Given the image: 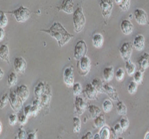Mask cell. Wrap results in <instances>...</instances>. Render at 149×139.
<instances>
[{
  "label": "cell",
  "mask_w": 149,
  "mask_h": 139,
  "mask_svg": "<svg viewBox=\"0 0 149 139\" xmlns=\"http://www.w3.org/2000/svg\"><path fill=\"white\" fill-rule=\"evenodd\" d=\"M41 31L49 34L57 41L60 48L63 47L74 37L69 33L60 23L56 22L48 29L41 30Z\"/></svg>",
  "instance_id": "1"
},
{
  "label": "cell",
  "mask_w": 149,
  "mask_h": 139,
  "mask_svg": "<svg viewBox=\"0 0 149 139\" xmlns=\"http://www.w3.org/2000/svg\"><path fill=\"white\" fill-rule=\"evenodd\" d=\"M73 15V26L76 33L82 31L86 23V17L81 7H79L74 11Z\"/></svg>",
  "instance_id": "2"
},
{
  "label": "cell",
  "mask_w": 149,
  "mask_h": 139,
  "mask_svg": "<svg viewBox=\"0 0 149 139\" xmlns=\"http://www.w3.org/2000/svg\"><path fill=\"white\" fill-rule=\"evenodd\" d=\"M3 11L5 14L8 13L13 15L15 19L18 22L23 23L26 21L31 15L30 10L28 8L22 5L11 11L4 10H3Z\"/></svg>",
  "instance_id": "3"
},
{
  "label": "cell",
  "mask_w": 149,
  "mask_h": 139,
  "mask_svg": "<svg viewBox=\"0 0 149 139\" xmlns=\"http://www.w3.org/2000/svg\"><path fill=\"white\" fill-rule=\"evenodd\" d=\"M9 102L11 108L15 112H19L22 108L24 103L17 96L15 90H10L9 93Z\"/></svg>",
  "instance_id": "4"
},
{
  "label": "cell",
  "mask_w": 149,
  "mask_h": 139,
  "mask_svg": "<svg viewBox=\"0 0 149 139\" xmlns=\"http://www.w3.org/2000/svg\"><path fill=\"white\" fill-rule=\"evenodd\" d=\"M87 51V46L86 42L82 40H80L74 46L73 55L74 60L79 61L82 57L86 56Z\"/></svg>",
  "instance_id": "5"
},
{
  "label": "cell",
  "mask_w": 149,
  "mask_h": 139,
  "mask_svg": "<svg viewBox=\"0 0 149 139\" xmlns=\"http://www.w3.org/2000/svg\"><path fill=\"white\" fill-rule=\"evenodd\" d=\"M91 68V62L87 56L82 57L78 61L77 69L79 74L82 76H86L88 74Z\"/></svg>",
  "instance_id": "6"
},
{
  "label": "cell",
  "mask_w": 149,
  "mask_h": 139,
  "mask_svg": "<svg viewBox=\"0 0 149 139\" xmlns=\"http://www.w3.org/2000/svg\"><path fill=\"white\" fill-rule=\"evenodd\" d=\"M100 6L103 18L105 19V21H107L112 14L113 7V1L111 0L101 1Z\"/></svg>",
  "instance_id": "7"
},
{
  "label": "cell",
  "mask_w": 149,
  "mask_h": 139,
  "mask_svg": "<svg viewBox=\"0 0 149 139\" xmlns=\"http://www.w3.org/2000/svg\"><path fill=\"white\" fill-rule=\"evenodd\" d=\"M133 44L129 42H124L120 48L121 56L125 62L130 60L133 53Z\"/></svg>",
  "instance_id": "8"
},
{
  "label": "cell",
  "mask_w": 149,
  "mask_h": 139,
  "mask_svg": "<svg viewBox=\"0 0 149 139\" xmlns=\"http://www.w3.org/2000/svg\"><path fill=\"white\" fill-rule=\"evenodd\" d=\"M134 16L136 22L140 25H146L148 21L147 13L143 9H136L134 11Z\"/></svg>",
  "instance_id": "9"
},
{
  "label": "cell",
  "mask_w": 149,
  "mask_h": 139,
  "mask_svg": "<svg viewBox=\"0 0 149 139\" xmlns=\"http://www.w3.org/2000/svg\"><path fill=\"white\" fill-rule=\"evenodd\" d=\"M27 67V62L23 57H18L15 58L14 62V68L16 73L23 74L26 71Z\"/></svg>",
  "instance_id": "10"
},
{
  "label": "cell",
  "mask_w": 149,
  "mask_h": 139,
  "mask_svg": "<svg viewBox=\"0 0 149 139\" xmlns=\"http://www.w3.org/2000/svg\"><path fill=\"white\" fill-rule=\"evenodd\" d=\"M65 84L68 87H72L74 84V74L72 66L68 67L65 70L63 74Z\"/></svg>",
  "instance_id": "11"
},
{
  "label": "cell",
  "mask_w": 149,
  "mask_h": 139,
  "mask_svg": "<svg viewBox=\"0 0 149 139\" xmlns=\"http://www.w3.org/2000/svg\"><path fill=\"white\" fill-rule=\"evenodd\" d=\"M52 91L50 86L49 84H46V89L40 98L42 107L48 108L51 100Z\"/></svg>",
  "instance_id": "12"
},
{
  "label": "cell",
  "mask_w": 149,
  "mask_h": 139,
  "mask_svg": "<svg viewBox=\"0 0 149 139\" xmlns=\"http://www.w3.org/2000/svg\"><path fill=\"white\" fill-rule=\"evenodd\" d=\"M16 93L23 103H24L29 98L30 91L26 85L22 84L17 86L15 90Z\"/></svg>",
  "instance_id": "13"
},
{
  "label": "cell",
  "mask_w": 149,
  "mask_h": 139,
  "mask_svg": "<svg viewBox=\"0 0 149 139\" xmlns=\"http://www.w3.org/2000/svg\"><path fill=\"white\" fill-rule=\"evenodd\" d=\"M104 93H106L112 100L114 101H117L120 100L119 96L117 90L115 88L109 84H104Z\"/></svg>",
  "instance_id": "14"
},
{
  "label": "cell",
  "mask_w": 149,
  "mask_h": 139,
  "mask_svg": "<svg viewBox=\"0 0 149 139\" xmlns=\"http://www.w3.org/2000/svg\"><path fill=\"white\" fill-rule=\"evenodd\" d=\"M74 1L72 0H67L63 1L60 6L57 7L59 11H63L67 14H72L74 13Z\"/></svg>",
  "instance_id": "15"
},
{
  "label": "cell",
  "mask_w": 149,
  "mask_h": 139,
  "mask_svg": "<svg viewBox=\"0 0 149 139\" xmlns=\"http://www.w3.org/2000/svg\"><path fill=\"white\" fill-rule=\"evenodd\" d=\"M86 107V103L84 100L82 98L77 96L74 103V108L76 113L79 116H81L85 112Z\"/></svg>",
  "instance_id": "16"
},
{
  "label": "cell",
  "mask_w": 149,
  "mask_h": 139,
  "mask_svg": "<svg viewBox=\"0 0 149 139\" xmlns=\"http://www.w3.org/2000/svg\"><path fill=\"white\" fill-rule=\"evenodd\" d=\"M120 29L122 32L126 35H130L134 30V24L128 19H124L122 21L120 24Z\"/></svg>",
  "instance_id": "17"
},
{
  "label": "cell",
  "mask_w": 149,
  "mask_h": 139,
  "mask_svg": "<svg viewBox=\"0 0 149 139\" xmlns=\"http://www.w3.org/2000/svg\"><path fill=\"white\" fill-rule=\"evenodd\" d=\"M85 92L87 98L89 100H96L98 99V92L91 83L87 84Z\"/></svg>",
  "instance_id": "18"
},
{
  "label": "cell",
  "mask_w": 149,
  "mask_h": 139,
  "mask_svg": "<svg viewBox=\"0 0 149 139\" xmlns=\"http://www.w3.org/2000/svg\"><path fill=\"white\" fill-rule=\"evenodd\" d=\"M137 63L141 71L144 72L149 68V53L145 52L141 55L138 58Z\"/></svg>",
  "instance_id": "19"
},
{
  "label": "cell",
  "mask_w": 149,
  "mask_h": 139,
  "mask_svg": "<svg viewBox=\"0 0 149 139\" xmlns=\"http://www.w3.org/2000/svg\"><path fill=\"white\" fill-rule=\"evenodd\" d=\"M133 46L136 50L142 51L145 48V38L142 35H138L135 37Z\"/></svg>",
  "instance_id": "20"
},
{
  "label": "cell",
  "mask_w": 149,
  "mask_h": 139,
  "mask_svg": "<svg viewBox=\"0 0 149 139\" xmlns=\"http://www.w3.org/2000/svg\"><path fill=\"white\" fill-rule=\"evenodd\" d=\"M0 58L8 64H10L9 49L6 44H2L0 46Z\"/></svg>",
  "instance_id": "21"
},
{
  "label": "cell",
  "mask_w": 149,
  "mask_h": 139,
  "mask_svg": "<svg viewBox=\"0 0 149 139\" xmlns=\"http://www.w3.org/2000/svg\"><path fill=\"white\" fill-rule=\"evenodd\" d=\"M115 72L113 67L109 66L106 67L103 71V79L107 82L112 81L114 77Z\"/></svg>",
  "instance_id": "22"
},
{
  "label": "cell",
  "mask_w": 149,
  "mask_h": 139,
  "mask_svg": "<svg viewBox=\"0 0 149 139\" xmlns=\"http://www.w3.org/2000/svg\"><path fill=\"white\" fill-rule=\"evenodd\" d=\"M92 43L95 48L100 49L102 48L104 43V37L100 34H95L92 38Z\"/></svg>",
  "instance_id": "23"
},
{
  "label": "cell",
  "mask_w": 149,
  "mask_h": 139,
  "mask_svg": "<svg viewBox=\"0 0 149 139\" xmlns=\"http://www.w3.org/2000/svg\"><path fill=\"white\" fill-rule=\"evenodd\" d=\"M46 84L42 81L39 82L34 89V93L36 98L40 100L42 94L43 93L46 89Z\"/></svg>",
  "instance_id": "24"
},
{
  "label": "cell",
  "mask_w": 149,
  "mask_h": 139,
  "mask_svg": "<svg viewBox=\"0 0 149 139\" xmlns=\"http://www.w3.org/2000/svg\"><path fill=\"white\" fill-rule=\"evenodd\" d=\"M91 84L97 90L98 93H104V84L102 80L100 78L96 77L93 79Z\"/></svg>",
  "instance_id": "25"
},
{
  "label": "cell",
  "mask_w": 149,
  "mask_h": 139,
  "mask_svg": "<svg viewBox=\"0 0 149 139\" xmlns=\"http://www.w3.org/2000/svg\"><path fill=\"white\" fill-rule=\"evenodd\" d=\"M94 120V124L96 128L100 129L106 125V118L105 115L100 113Z\"/></svg>",
  "instance_id": "26"
},
{
  "label": "cell",
  "mask_w": 149,
  "mask_h": 139,
  "mask_svg": "<svg viewBox=\"0 0 149 139\" xmlns=\"http://www.w3.org/2000/svg\"><path fill=\"white\" fill-rule=\"evenodd\" d=\"M41 108H42V106L40 100L36 98L33 101L32 104L31 105V116H36Z\"/></svg>",
  "instance_id": "27"
},
{
  "label": "cell",
  "mask_w": 149,
  "mask_h": 139,
  "mask_svg": "<svg viewBox=\"0 0 149 139\" xmlns=\"http://www.w3.org/2000/svg\"><path fill=\"white\" fill-rule=\"evenodd\" d=\"M116 111L120 116H125L127 112V107L123 101H118L116 104Z\"/></svg>",
  "instance_id": "28"
},
{
  "label": "cell",
  "mask_w": 149,
  "mask_h": 139,
  "mask_svg": "<svg viewBox=\"0 0 149 139\" xmlns=\"http://www.w3.org/2000/svg\"><path fill=\"white\" fill-rule=\"evenodd\" d=\"M88 111L93 119H94L101 113V110L99 106L93 104L88 106Z\"/></svg>",
  "instance_id": "29"
},
{
  "label": "cell",
  "mask_w": 149,
  "mask_h": 139,
  "mask_svg": "<svg viewBox=\"0 0 149 139\" xmlns=\"http://www.w3.org/2000/svg\"><path fill=\"white\" fill-rule=\"evenodd\" d=\"M125 69L127 71L128 75L130 76L134 75L136 70V67L134 64L130 60L126 61L125 63Z\"/></svg>",
  "instance_id": "30"
},
{
  "label": "cell",
  "mask_w": 149,
  "mask_h": 139,
  "mask_svg": "<svg viewBox=\"0 0 149 139\" xmlns=\"http://www.w3.org/2000/svg\"><path fill=\"white\" fill-rule=\"evenodd\" d=\"M99 134L101 139H109L110 138V129L107 126L104 125L100 129Z\"/></svg>",
  "instance_id": "31"
},
{
  "label": "cell",
  "mask_w": 149,
  "mask_h": 139,
  "mask_svg": "<svg viewBox=\"0 0 149 139\" xmlns=\"http://www.w3.org/2000/svg\"><path fill=\"white\" fill-rule=\"evenodd\" d=\"M115 2L123 11H127L130 8V0H117L115 1Z\"/></svg>",
  "instance_id": "32"
},
{
  "label": "cell",
  "mask_w": 149,
  "mask_h": 139,
  "mask_svg": "<svg viewBox=\"0 0 149 139\" xmlns=\"http://www.w3.org/2000/svg\"><path fill=\"white\" fill-rule=\"evenodd\" d=\"M8 85L10 87L15 86L17 82V77L16 73L11 71L8 75Z\"/></svg>",
  "instance_id": "33"
},
{
  "label": "cell",
  "mask_w": 149,
  "mask_h": 139,
  "mask_svg": "<svg viewBox=\"0 0 149 139\" xmlns=\"http://www.w3.org/2000/svg\"><path fill=\"white\" fill-rule=\"evenodd\" d=\"M81 121L79 118L74 117L73 118V132L79 133L81 129Z\"/></svg>",
  "instance_id": "34"
},
{
  "label": "cell",
  "mask_w": 149,
  "mask_h": 139,
  "mask_svg": "<svg viewBox=\"0 0 149 139\" xmlns=\"http://www.w3.org/2000/svg\"><path fill=\"white\" fill-rule=\"evenodd\" d=\"M102 107L103 111L106 113H108L112 111L113 105L111 100L107 99L104 100L103 102Z\"/></svg>",
  "instance_id": "35"
},
{
  "label": "cell",
  "mask_w": 149,
  "mask_h": 139,
  "mask_svg": "<svg viewBox=\"0 0 149 139\" xmlns=\"http://www.w3.org/2000/svg\"><path fill=\"white\" fill-rule=\"evenodd\" d=\"M143 72L141 70L136 71L134 74V81L137 84H142L143 81Z\"/></svg>",
  "instance_id": "36"
},
{
  "label": "cell",
  "mask_w": 149,
  "mask_h": 139,
  "mask_svg": "<svg viewBox=\"0 0 149 139\" xmlns=\"http://www.w3.org/2000/svg\"><path fill=\"white\" fill-rule=\"evenodd\" d=\"M0 27L4 28L8 25V20L6 14L3 10H0Z\"/></svg>",
  "instance_id": "37"
},
{
  "label": "cell",
  "mask_w": 149,
  "mask_h": 139,
  "mask_svg": "<svg viewBox=\"0 0 149 139\" xmlns=\"http://www.w3.org/2000/svg\"><path fill=\"white\" fill-rule=\"evenodd\" d=\"M9 102V93H8L3 94L0 99V108L3 109L8 104Z\"/></svg>",
  "instance_id": "38"
},
{
  "label": "cell",
  "mask_w": 149,
  "mask_h": 139,
  "mask_svg": "<svg viewBox=\"0 0 149 139\" xmlns=\"http://www.w3.org/2000/svg\"><path fill=\"white\" fill-rule=\"evenodd\" d=\"M72 88H73V94L76 97L80 95L82 93V86L79 83L77 82V83H74Z\"/></svg>",
  "instance_id": "39"
},
{
  "label": "cell",
  "mask_w": 149,
  "mask_h": 139,
  "mask_svg": "<svg viewBox=\"0 0 149 139\" xmlns=\"http://www.w3.org/2000/svg\"><path fill=\"white\" fill-rule=\"evenodd\" d=\"M138 84L134 81H132L130 83L127 87V91L130 94H134L136 92L137 90Z\"/></svg>",
  "instance_id": "40"
},
{
  "label": "cell",
  "mask_w": 149,
  "mask_h": 139,
  "mask_svg": "<svg viewBox=\"0 0 149 139\" xmlns=\"http://www.w3.org/2000/svg\"><path fill=\"white\" fill-rule=\"evenodd\" d=\"M18 122L21 125H24L28 122V117L24 114V112H20L17 115Z\"/></svg>",
  "instance_id": "41"
},
{
  "label": "cell",
  "mask_w": 149,
  "mask_h": 139,
  "mask_svg": "<svg viewBox=\"0 0 149 139\" xmlns=\"http://www.w3.org/2000/svg\"><path fill=\"white\" fill-rule=\"evenodd\" d=\"M125 75V71L122 68H118L115 73L116 78L118 81H121L123 80Z\"/></svg>",
  "instance_id": "42"
},
{
  "label": "cell",
  "mask_w": 149,
  "mask_h": 139,
  "mask_svg": "<svg viewBox=\"0 0 149 139\" xmlns=\"http://www.w3.org/2000/svg\"><path fill=\"white\" fill-rule=\"evenodd\" d=\"M18 122V118L17 115L15 113H12L9 116V124L11 126H14Z\"/></svg>",
  "instance_id": "43"
},
{
  "label": "cell",
  "mask_w": 149,
  "mask_h": 139,
  "mask_svg": "<svg viewBox=\"0 0 149 139\" xmlns=\"http://www.w3.org/2000/svg\"><path fill=\"white\" fill-rule=\"evenodd\" d=\"M120 124L123 131H126L130 125V121L126 117L123 118L120 120Z\"/></svg>",
  "instance_id": "44"
},
{
  "label": "cell",
  "mask_w": 149,
  "mask_h": 139,
  "mask_svg": "<svg viewBox=\"0 0 149 139\" xmlns=\"http://www.w3.org/2000/svg\"><path fill=\"white\" fill-rule=\"evenodd\" d=\"M17 138L19 139H24L27 138V133L22 126H21L18 129L17 133Z\"/></svg>",
  "instance_id": "45"
},
{
  "label": "cell",
  "mask_w": 149,
  "mask_h": 139,
  "mask_svg": "<svg viewBox=\"0 0 149 139\" xmlns=\"http://www.w3.org/2000/svg\"><path fill=\"white\" fill-rule=\"evenodd\" d=\"M113 128L117 136L122 134L123 130L120 125V124H116Z\"/></svg>",
  "instance_id": "46"
},
{
  "label": "cell",
  "mask_w": 149,
  "mask_h": 139,
  "mask_svg": "<svg viewBox=\"0 0 149 139\" xmlns=\"http://www.w3.org/2000/svg\"><path fill=\"white\" fill-rule=\"evenodd\" d=\"M24 113L29 118L31 116V105H28L24 109Z\"/></svg>",
  "instance_id": "47"
},
{
  "label": "cell",
  "mask_w": 149,
  "mask_h": 139,
  "mask_svg": "<svg viewBox=\"0 0 149 139\" xmlns=\"http://www.w3.org/2000/svg\"><path fill=\"white\" fill-rule=\"evenodd\" d=\"M37 131H34L27 133V139H36L37 138Z\"/></svg>",
  "instance_id": "48"
},
{
  "label": "cell",
  "mask_w": 149,
  "mask_h": 139,
  "mask_svg": "<svg viewBox=\"0 0 149 139\" xmlns=\"http://www.w3.org/2000/svg\"><path fill=\"white\" fill-rule=\"evenodd\" d=\"M94 136L91 131H88L85 135H83L81 138L83 139H93Z\"/></svg>",
  "instance_id": "49"
},
{
  "label": "cell",
  "mask_w": 149,
  "mask_h": 139,
  "mask_svg": "<svg viewBox=\"0 0 149 139\" xmlns=\"http://www.w3.org/2000/svg\"><path fill=\"white\" fill-rule=\"evenodd\" d=\"M5 32L3 28L0 27V42L3 40L5 36Z\"/></svg>",
  "instance_id": "50"
},
{
  "label": "cell",
  "mask_w": 149,
  "mask_h": 139,
  "mask_svg": "<svg viewBox=\"0 0 149 139\" xmlns=\"http://www.w3.org/2000/svg\"><path fill=\"white\" fill-rule=\"evenodd\" d=\"M4 75V72L3 70L0 68V80H1Z\"/></svg>",
  "instance_id": "51"
},
{
  "label": "cell",
  "mask_w": 149,
  "mask_h": 139,
  "mask_svg": "<svg viewBox=\"0 0 149 139\" xmlns=\"http://www.w3.org/2000/svg\"><path fill=\"white\" fill-rule=\"evenodd\" d=\"M93 139H100V137L99 133H96L95 134V135H94Z\"/></svg>",
  "instance_id": "52"
},
{
  "label": "cell",
  "mask_w": 149,
  "mask_h": 139,
  "mask_svg": "<svg viewBox=\"0 0 149 139\" xmlns=\"http://www.w3.org/2000/svg\"><path fill=\"white\" fill-rule=\"evenodd\" d=\"M3 130V126L2 124V123H1V121H0V134L1 133L2 131Z\"/></svg>",
  "instance_id": "53"
},
{
  "label": "cell",
  "mask_w": 149,
  "mask_h": 139,
  "mask_svg": "<svg viewBox=\"0 0 149 139\" xmlns=\"http://www.w3.org/2000/svg\"><path fill=\"white\" fill-rule=\"evenodd\" d=\"M145 139H149V132H148L147 134H146V136H145Z\"/></svg>",
  "instance_id": "54"
}]
</instances>
